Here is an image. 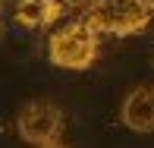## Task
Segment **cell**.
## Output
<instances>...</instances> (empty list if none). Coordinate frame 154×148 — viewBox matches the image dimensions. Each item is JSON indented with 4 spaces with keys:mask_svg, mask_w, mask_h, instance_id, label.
Masks as SVG:
<instances>
[{
    "mask_svg": "<svg viewBox=\"0 0 154 148\" xmlns=\"http://www.w3.org/2000/svg\"><path fill=\"white\" fill-rule=\"evenodd\" d=\"M51 63H57L63 69H85L97 54V29L91 22H69L66 29H60L51 38Z\"/></svg>",
    "mask_w": 154,
    "mask_h": 148,
    "instance_id": "6da1fadb",
    "label": "cell"
},
{
    "mask_svg": "<svg viewBox=\"0 0 154 148\" xmlns=\"http://www.w3.org/2000/svg\"><path fill=\"white\" fill-rule=\"evenodd\" d=\"M16 126H19V136L25 142L44 148V145L57 142V136H60V110L47 101H35L19 114Z\"/></svg>",
    "mask_w": 154,
    "mask_h": 148,
    "instance_id": "7a4b0ae2",
    "label": "cell"
},
{
    "mask_svg": "<svg viewBox=\"0 0 154 148\" xmlns=\"http://www.w3.org/2000/svg\"><path fill=\"white\" fill-rule=\"evenodd\" d=\"M123 123L132 132H154V88L138 85L123 101Z\"/></svg>",
    "mask_w": 154,
    "mask_h": 148,
    "instance_id": "3957f363",
    "label": "cell"
},
{
    "mask_svg": "<svg viewBox=\"0 0 154 148\" xmlns=\"http://www.w3.org/2000/svg\"><path fill=\"white\" fill-rule=\"evenodd\" d=\"M63 3L60 0H19L16 3V22L25 29H41V25H51L60 16Z\"/></svg>",
    "mask_w": 154,
    "mask_h": 148,
    "instance_id": "277c9868",
    "label": "cell"
},
{
    "mask_svg": "<svg viewBox=\"0 0 154 148\" xmlns=\"http://www.w3.org/2000/svg\"><path fill=\"white\" fill-rule=\"evenodd\" d=\"M63 6H79V3H88V0H60Z\"/></svg>",
    "mask_w": 154,
    "mask_h": 148,
    "instance_id": "5b68a950",
    "label": "cell"
},
{
    "mask_svg": "<svg viewBox=\"0 0 154 148\" xmlns=\"http://www.w3.org/2000/svg\"><path fill=\"white\" fill-rule=\"evenodd\" d=\"M142 3H145V6H148V10H154V0H142Z\"/></svg>",
    "mask_w": 154,
    "mask_h": 148,
    "instance_id": "8992f818",
    "label": "cell"
},
{
    "mask_svg": "<svg viewBox=\"0 0 154 148\" xmlns=\"http://www.w3.org/2000/svg\"><path fill=\"white\" fill-rule=\"evenodd\" d=\"M44 148H66V145H57V142H51V145H44Z\"/></svg>",
    "mask_w": 154,
    "mask_h": 148,
    "instance_id": "52a82bcc",
    "label": "cell"
}]
</instances>
